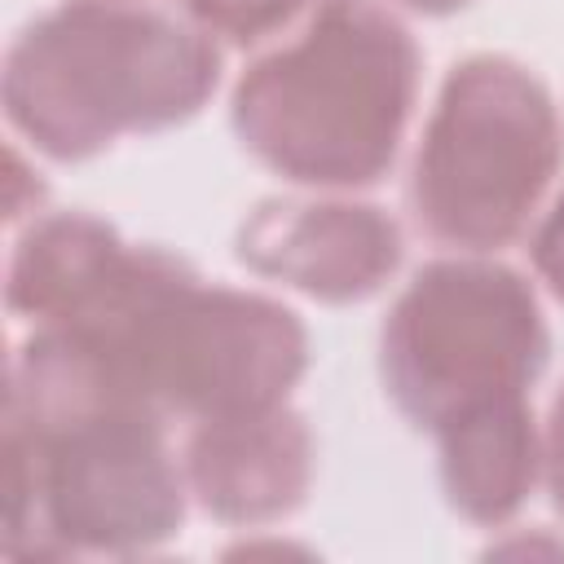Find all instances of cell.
<instances>
[{
  "label": "cell",
  "mask_w": 564,
  "mask_h": 564,
  "mask_svg": "<svg viewBox=\"0 0 564 564\" xmlns=\"http://www.w3.org/2000/svg\"><path fill=\"white\" fill-rule=\"evenodd\" d=\"M564 167L551 88L507 53H471L441 79L410 163L414 225L454 251L494 256L529 234Z\"/></svg>",
  "instance_id": "5"
},
{
  "label": "cell",
  "mask_w": 564,
  "mask_h": 564,
  "mask_svg": "<svg viewBox=\"0 0 564 564\" xmlns=\"http://www.w3.org/2000/svg\"><path fill=\"white\" fill-rule=\"evenodd\" d=\"M542 485L551 494V507L564 516V383L555 388L542 423Z\"/></svg>",
  "instance_id": "13"
},
{
  "label": "cell",
  "mask_w": 564,
  "mask_h": 564,
  "mask_svg": "<svg viewBox=\"0 0 564 564\" xmlns=\"http://www.w3.org/2000/svg\"><path fill=\"white\" fill-rule=\"evenodd\" d=\"M220 84V44L145 0H57L4 48L0 106L44 159L84 163L128 132L194 119Z\"/></svg>",
  "instance_id": "4"
},
{
  "label": "cell",
  "mask_w": 564,
  "mask_h": 564,
  "mask_svg": "<svg viewBox=\"0 0 564 564\" xmlns=\"http://www.w3.org/2000/svg\"><path fill=\"white\" fill-rule=\"evenodd\" d=\"M313 4L317 0H185V13L216 44L256 48L282 31L300 26Z\"/></svg>",
  "instance_id": "11"
},
{
  "label": "cell",
  "mask_w": 564,
  "mask_h": 564,
  "mask_svg": "<svg viewBox=\"0 0 564 564\" xmlns=\"http://www.w3.org/2000/svg\"><path fill=\"white\" fill-rule=\"evenodd\" d=\"M4 555H150L185 524L189 485L167 419L101 361L35 326L4 370Z\"/></svg>",
  "instance_id": "1"
},
{
  "label": "cell",
  "mask_w": 564,
  "mask_h": 564,
  "mask_svg": "<svg viewBox=\"0 0 564 564\" xmlns=\"http://www.w3.org/2000/svg\"><path fill=\"white\" fill-rule=\"evenodd\" d=\"M529 256H533V273H538V282L564 304V194H555L551 207L533 220Z\"/></svg>",
  "instance_id": "12"
},
{
  "label": "cell",
  "mask_w": 564,
  "mask_h": 564,
  "mask_svg": "<svg viewBox=\"0 0 564 564\" xmlns=\"http://www.w3.org/2000/svg\"><path fill=\"white\" fill-rule=\"evenodd\" d=\"M53 330L84 344L167 423L282 405L308 370V330L295 308L207 282L163 247L128 242L88 304Z\"/></svg>",
  "instance_id": "2"
},
{
  "label": "cell",
  "mask_w": 564,
  "mask_h": 564,
  "mask_svg": "<svg viewBox=\"0 0 564 564\" xmlns=\"http://www.w3.org/2000/svg\"><path fill=\"white\" fill-rule=\"evenodd\" d=\"M234 256L256 278L308 300L357 304L392 282L405 238L379 203L335 189H304L256 203L234 234Z\"/></svg>",
  "instance_id": "7"
},
{
  "label": "cell",
  "mask_w": 564,
  "mask_h": 564,
  "mask_svg": "<svg viewBox=\"0 0 564 564\" xmlns=\"http://www.w3.org/2000/svg\"><path fill=\"white\" fill-rule=\"evenodd\" d=\"M189 498L220 524L260 529L291 516L317 467L313 432L291 401L189 423L181 449Z\"/></svg>",
  "instance_id": "8"
},
{
  "label": "cell",
  "mask_w": 564,
  "mask_h": 564,
  "mask_svg": "<svg viewBox=\"0 0 564 564\" xmlns=\"http://www.w3.org/2000/svg\"><path fill=\"white\" fill-rule=\"evenodd\" d=\"M128 242L88 212H40L18 234L4 273V304L31 326H57L88 304Z\"/></svg>",
  "instance_id": "10"
},
{
  "label": "cell",
  "mask_w": 564,
  "mask_h": 564,
  "mask_svg": "<svg viewBox=\"0 0 564 564\" xmlns=\"http://www.w3.org/2000/svg\"><path fill=\"white\" fill-rule=\"evenodd\" d=\"M419 97V44L383 0H317L291 40L234 84L242 150L300 189L352 194L383 181Z\"/></svg>",
  "instance_id": "3"
},
{
  "label": "cell",
  "mask_w": 564,
  "mask_h": 564,
  "mask_svg": "<svg viewBox=\"0 0 564 564\" xmlns=\"http://www.w3.org/2000/svg\"><path fill=\"white\" fill-rule=\"evenodd\" d=\"M551 357L533 282L494 260L454 251L427 260L379 326L388 401L423 432L502 397H529Z\"/></svg>",
  "instance_id": "6"
},
{
  "label": "cell",
  "mask_w": 564,
  "mask_h": 564,
  "mask_svg": "<svg viewBox=\"0 0 564 564\" xmlns=\"http://www.w3.org/2000/svg\"><path fill=\"white\" fill-rule=\"evenodd\" d=\"M397 9H410V13H423V18H449L458 9H467L471 0H388Z\"/></svg>",
  "instance_id": "14"
},
{
  "label": "cell",
  "mask_w": 564,
  "mask_h": 564,
  "mask_svg": "<svg viewBox=\"0 0 564 564\" xmlns=\"http://www.w3.org/2000/svg\"><path fill=\"white\" fill-rule=\"evenodd\" d=\"M432 436L445 502L480 529L516 520L542 485V423L533 419L529 397L489 401Z\"/></svg>",
  "instance_id": "9"
}]
</instances>
